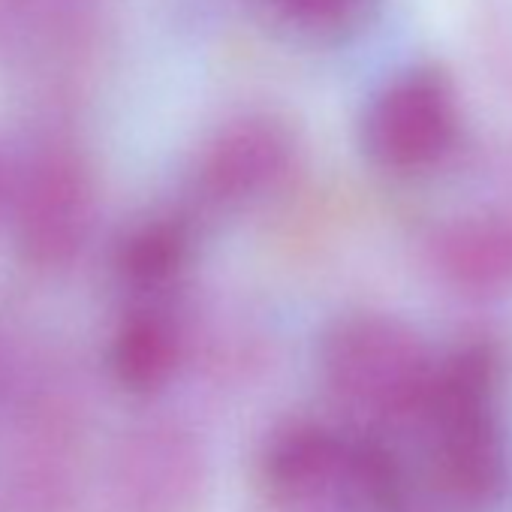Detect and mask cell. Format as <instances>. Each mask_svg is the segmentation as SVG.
<instances>
[{"mask_svg":"<svg viewBox=\"0 0 512 512\" xmlns=\"http://www.w3.org/2000/svg\"><path fill=\"white\" fill-rule=\"evenodd\" d=\"M503 386V353L491 341H464L437 359L419 425L437 491L464 512H491L512 491Z\"/></svg>","mask_w":512,"mask_h":512,"instance_id":"1","label":"cell"},{"mask_svg":"<svg viewBox=\"0 0 512 512\" xmlns=\"http://www.w3.org/2000/svg\"><path fill=\"white\" fill-rule=\"evenodd\" d=\"M320 374L353 425L395 431L419 425L437 359L413 326L389 314H347L320 341Z\"/></svg>","mask_w":512,"mask_h":512,"instance_id":"2","label":"cell"},{"mask_svg":"<svg viewBox=\"0 0 512 512\" xmlns=\"http://www.w3.org/2000/svg\"><path fill=\"white\" fill-rule=\"evenodd\" d=\"M461 130L458 94L437 67L392 76L368 103L362 148L389 175H422L446 160Z\"/></svg>","mask_w":512,"mask_h":512,"instance_id":"3","label":"cell"},{"mask_svg":"<svg viewBox=\"0 0 512 512\" xmlns=\"http://www.w3.org/2000/svg\"><path fill=\"white\" fill-rule=\"evenodd\" d=\"M359 446L362 425L287 416L275 422L256 446V485L272 506L353 512Z\"/></svg>","mask_w":512,"mask_h":512,"instance_id":"4","label":"cell"},{"mask_svg":"<svg viewBox=\"0 0 512 512\" xmlns=\"http://www.w3.org/2000/svg\"><path fill=\"white\" fill-rule=\"evenodd\" d=\"M208 485V449L178 419H145L127 428L106 464V494L115 512H196Z\"/></svg>","mask_w":512,"mask_h":512,"instance_id":"5","label":"cell"},{"mask_svg":"<svg viewBox=\"0 0 512 512\" xmlns=\"http://www.w3.org/2000/svg\"><path fill=\"white\" fill-rule=\"evenodd\" d=\"M85 491L82 425L58 401L37 404L19 422L7 461L10 512H79Z\"/></svg>","mask_w":512,"mask_h":512,"instance_id":"6","label":"cell"},{"mask_svg":"<svg viewBox=\"0 0 512 512\" xmlns=\"http://www.w3.org/2000/svg\"><path fill=\"white\" fill-rule=\"evenodd\" d=\"M296 139L266 115L232 121L199 163V190L217 208H241L275 193L293 172Z\"/></svg>","mask_w":512,"mask_h":512,"instance_id":"7","label":"cell"},{"mask_svg":"<svg viewBox=\"0 0 512 512\" xmlns=\"http://www.w3.org/2000/svg\"><path fill=\"white\" fill-rule=\"evenodd\" d=\"M91 217V187L67 157L43 163L25 187L19 238L34 263L58 266L82 247Z\"/></svg>","mask_w":512,"mask_h":512,"instance_id":"8","label":"cell"},{"mask_svg":"<svg viewBox=\"0 0 512 512\" xmlns=\"http://www.w3.org/2000/svg\"><path fill=\"white\" fill-rule=\"evenodd\" d=\"M431 266L440 281L467 296L512 290V211L464 214L431 238Z\"/></svg>","mask_w":512,"mask_h":512,"instance_id":"9","label":"cell"},{"mask_svg":"<svg viewBox=\"0 0 512 512\" xmlns=\"http://www.w3.org/2000/svg\"><path fill=\"white\" fill-rule=\"evenodd\" d=\"M184 362V329L160 308L130 314L109 347V371L130 395H154L169 386Z\"/></svg>","mask_w":512,"mask_h":512,"instance_id":"10","label":"cell"},{"mask_svg":"<svg viewBox=\"0 0 512 512\" xmlns=\"http://www.w3.org/2000/svg\"><path fill=\"white\" fill-rule=\"evenodd\" d=\"M190 235L178 220H154L130 235L121 253V272L139 290H163L187 263Z\"/></svg>","mask_w":512,"mask_h":512,"instance_id":"11","label":"cell"},{"mask_svg":"<svg viewBox=\"0 0 512 512\" xmlns=\"http://www.w3.org/2000/svg\"><path fill=\"white\" fill-rule=\"evenodd\" d=\"M275 22L299 37L338 43L359 34L377 13L380 0H263Z\"/></svg>","mask_w":512,"mask_h":512,"instance_id":"12","label":"cell"},{"mask_svg":"<svg viewBox=\"0 0 512 512\" xmlns=\"http://www.w3.org/2000/svg\"><path fill=\"white\" fill-rule=\"evenodd\" d=\"M275 512H335V509H317V506H272Z\"/></svg>","mask_w":512,"mask_h":512,"instance_id":"13","label":"cell"}]
</instances>
